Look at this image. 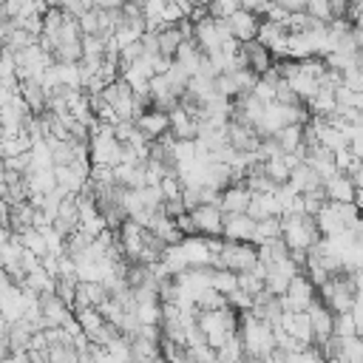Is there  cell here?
Masks as SVG:
<instances>
[{
	"label": "cell",
	"instance_id": "8992f818",
	"mask_svg": "<svg viewBox=\"0 0 363 363\" xmlns=\"http://www.w3.org/2000/svg\"><path fill=\"white\" fill-rule=\"evenodd\" d=\"M199 128H201V116L193 113L184 102H179V105L170 108V133L176 139H196L199 136Z\"/></svg>",
	"mask_w": 363,
	"mask_h": 363
},
{
	"label": "cell",
	"instance_id": "7c38bea8",
	"mask_svg": "<svg viewBox=\"0 0 363 363\" xmlns=\"http://www.w3.org/2000/svg\"><path fill=\"white\" fill-rule=\"evenodd\" d=\"M241 54H244V60H247V68H252L255 74H267V71L275 65V54H272L258 37L241 43Z\"/></svg>",
	"mask_w": 363,
	"mask_h": 363
},
{
	"label": "cell",
	"instance_id": "30bf717a",
	"mask_svg": "<svg viewBox=\"0 0 363 363\" xmlns=\"http://www.w3.org/2000/svg\"><path fill=\"white\" fill-rule=\"evenodd\" d=\"M196 224H199V233L201 235H224V210L221 204H199L190 210Z\"/></svg>",
	"mask_w": 363,
	"mask_h": 363
},
{
	"label": "cell",
	"instance_id": "8fae6325",
	"mask_svg": "<svg viewBox=\"0 0 363 363\" xmlns=\"http://www.w3.org/2000/svg\"><path fill=\"white\" fill-rule=\"evenodd\" d=\"M261 14L258 11H250V9H238L233 17H227V23H230V28H233V37L238 40V43H247V40H255L258 37V28H261Z\"/></svg>",
	"mask_w": 363,
	"mask_h": 363
},
{
	"label": "cell",
	"instance_id": "2e32d148",
	"mask_svg": "<svg viewBox=\"0 0 363 363\" xmlns=\"http://www.w3.org/2000/svg\"><path fill=\"white\" fill-rule=\"evenodd\" d=\"M323 187H326L329 201H354V196H357V184L352 182L349 173H340V170L335 176H329L323 182Z\"/></svg>",
	"mask_w": 363,
	"mask_h": 363
},
{
	"label": "cell",
	"instance_id": "277c9868",
	"mask_svg": "<svg viewBox=\"0 0 363 363\" xmlns=\"http://www.w3.org/2000/svg\"><path fill=\"white\" fill-rule=\"evenodd\" d=\"M315 298H318V286L309 281L306 272H298V275L289 281V289L281 295L284 309H292V312H306Z\"/></svg>",
	"mask_w": 363,
	"mask_h": 363
},
{
	"label": "cell",
	"instance_id": "44dd1931",
	"mask_svg": "<svg viewBox=\"0 0 363 363\" xmlns=\"http://www.w3.org/2000/svg\"><path fill=\"white\" fill-rule=\"evenodd\" d=\"M23 286L31 289V292H37V295H43V292H54V289H57V275L48 272V269L40 264V267H34V269L26 272V284H23Z\"/></svg>",
	"mask_w": 363,
	"mask_h": 363
},
{
	"label": "cell",
	"instance_id": "603a6c76",
	"mask_svg": "<svg viewBox=\"0 0 363 363\" xmlns=\"http://www.w3.org/2000/svg\"><path fill=\"white\" fill-rule=\"evenodd\" d=\"M238 289H244V292H250V295L255 298L258 292L267 289V278H264L261 272H255V267L241 269V272H238Z\"/></svg>",
	"mask_w": 363,
	"mask_h": 363
},
{
	"label": "cell",
	"instance_id": "5bb4252c",
	"mask_svg": "<svg viewBox=\"0 0 363 363\" xmlns=\"http://www.w3.org/2000/svg\"><path fill=\"white\" fill-rule=\"evenodd\" d=\"M182 247H184V255H187L190 267H207V264H213V250H210L207 235H201V233L184 235L182 238Z\"/></svg>",
	"mask_w": 363,
	"mask_h": 363
},
{
	"label": "cell",
	"instance_id": "9a60e30c",
	"mask_svg": "<svg viewBox=\"0 0 363 363\" xmlns=\"http://www.w3.org/2000/svg\"><path fill=\"white\" fill-rule=\"evenodd\" d=\"M252 190L247 187V182H233L230 187L221 190V210L224 213H244L250 207Z\"/></svg>",
	"mask_w": 363,
	"mask_h": 363
},
{
	"label": "cell",
	"instance_id": "7402d4cb",
	"mask_svg": "<svg viewBox=\"0 0 363 363\" xmlns=\"http://www.w3.org/2000/svg\"><path fill=\"white\" fill-rule=\"evenodd\" d=\"M162 261L167 264V269H170L173 275H182L184 269H190V261H187V255H184L182 241L167 244V247H164V252H162Z\"/></svg>",
	"mask_w": 363,
	"mask_h": 363
},
{
	"label": "cell",
	"instance_id": "ba28073f",
	"mask_svg": "<svg viewBox=\"0 0 363 363\" xmlns=\"http://www.w3.org/2000/svg\"><path fill=\"white\" fill-rule=\"evenodd\" d=\"M261 139H264V136L258 133L255 125L230 116V122H227V142H230L233 147H238V150H258V147H261Z\"/></svg>",
	"mask_w": 363,
	"mask_h": 363
},
{
	"label": "cell",
	"instance_id": "e0dca14e",
	"mask_svg": "<svg viewBox=\"0 0 363 363\" xmlns=\"http://www.w3.org/2000/svg\"><path fill=\"white\" fill-rule=\"evenodd\" d=\"M272 136L278 139V145H281V150H284V153L306 150V125L292 122V125H284L281 130H275Z\"/></svg>",
	"mask_w": 363,
	"mask_h": 363
},
{
	"label": "cell",
	"instance_id": "3957f363",
	"mask_svg": "<svg viewBox=\"0 0 363 363\" xmlns=\"http://www.w3.org/2000/svg\"><path fill=\"white\" fill-rule=\"evenodd\" d=\"M258 261V244L255 241H224L221 252L213 258V267H227V269H250Z\"/></svg>",
	"mask_w": 363,
	"mask_h": 363
},
{
	"label": "cell",
	"instance_id": "f1b7e54d",
	"mask_svg": "<svg viewBox=\"0 0 363 363\" xmlns=\"http://www.w3.org/2000/svg\"><path fill=\"white\" fill-rule=\"evenodd\" d=\"M238 9H241V0H207V11L213 17H221V20L233 17Z\"/></svg>",
	"mask_w": 363,
	"mask_h": 363
},
{
	"label": "cell",
	"instance_id": "1f68e13d",
	"mask_svg": "<svg viewBox=\"0 0 363 363\" xmlns=\"http://www.w3.org/2000/svg\"><path fill=\"white\" fill-rule=\"evenodd\" d=\"M349 176H352V182H354L357 187H363V159H357V162L349 167Z\"/></svg>",
	"mask_w": 363,
	"mask_h": 363
},
{
	"label": "cell",
	"instance_id": "7a4b0ae2",
	"mask_svg": "<svg viewBox=\"0 0 363 363\" xmlns=\"http://www.w3.org/2000/svg\"><path fill=\"white\" fill-rule=\"evenodd\" d=\"M318 292H320V301H323L335 315H337V312H349V309H354V303H357V286H354L349 269L332 275Z\"/></svg>",
	"mask_w": 363,
	"mask_h": 363
},
{
	"label": "cell",
	"instance_id": "4316f807",
	"mask_svg": "<svg viewBox=\"0 0 363 363\" xmlns=\"http://www.w3.org/2000/svg\"><path fill=\"white\" fill-rule=\"evenodd\" d=\"M335 335H340V337H354V335H360V332H357V318H354L352 309L335 315Z\"/></svg>",
	"mask_w": 363,
	"mask_h": 363
},
{
	"label": "cell",
	"instance_id": "d4e9b609",
	"mask_svg": "<svg viewBox=\"0 0 363 363\" xmlns=\"http://www.w3.org/2000/svg\"><path fill=\"white\" fill-rule=\"evenodd\" d=\"M281 235V216H267V218H258V227H255V244H264V241H272Z\"/></svg>",
	"mask_w": 363,
	"mask_h": 363
},
{
	"label": "cell",
	"instance_id": "ac0fdd59",
	"mask_svg": "<svg viewBox=\"0 0 363 363\" xmlns=\"http://www.w3.org/2000/svg\"><path fill=\"white\" fill-rule=\"evenodd\" d=\"M247 213L252 218H267V216H281V201L275 196V190H264V193H252Z\"/></svg>",
	"mask_w": 363,
	"mask_h": 363
},
{
	"label": "cell",
	"instance_id": "6da1fadb",
	"mask_svg": "<svg viewBox=\"0 0 363 363\" xmlns=\"http://www.w3.org/2000/svg\"><path fill=\"white\" fill-rule=\"evenodd\" d=\"M281 235L289 250H309L320 238V227L309 213H289L281 216Z\"/></svg>",
	"mask_w": 363,
	"mask_h": 363
},
{
	"label": "cell",
	"instance_id": "83f0119b",
	"mask_svg": "<svg viewBox=\"0 0 363 363\" xmlns=\"http://www.w3.org/2000/svg\"><path fill=\"white\" fill-rule=\"evenodd\" d=\"M326 201H329V196H326V187H323V184L303 193V210H306L309 216H318V210H320Z\"/></svg>",
	"mask_w": 363,
	"mask_h": 363
},
{
	"label": "cell",
	"instance_id": "5b68a950",
	"mask_svg": "<svg viewBox=\"0 0 363 363\" xmlns=\"http://www.w3.org/2000/svg\"><path fill=\"white\" fill-rule=\"evenodd\" d=\"M136 125H139V130H142L150 142H156V139H162V136L170 133V111L150 105L147 111H142V113L136 116Z\"/></svg>",
	"mask_w": 363,
	"mask_h": 363
},
{
	"label": "cell",
	"instance_id": "cb8c5ba5",
	"mask_svg": "<svg viewBox=\"0 0 363 363\" xmlns=\"http://www.w3.org/2000/svg\"><path fill=\"white\" fill-rule=\"evenodd\" d=\"M213 286L224 295L235 292L238 289V272L235 269H227V267H213Z\"/></svg>",
	"mask_w": 363,
	"mask_h": 363
},
{
	"label": "cell",
	"instance_id": "4dcf8cb0",
	"mask_svg": "<svg viewBox=\"0 0 363 363\" xmlns=\"http://www.w3.org/2000/svg\"><path fill=\"white\" fill-rule=\"evenodd\" d=\"M176 224H179L182 235H196V233H199V224H196V218H193V213H190V210H184V213L176 218Z\"/></svg>",
	"mask_w": 363,
	"mask_h": 363
},
{
	"label": "cell",
	"instance_id": "484cf974",
	"mask_svg": "<svg viewBox=\"0 0 363 363\" xmlns=\"http://www.w3.org/2000/svg\"><path fill=\"white\" fill-rule=\"evenodd\" d=\"M264 170H267V176H269L275 184H284V182H289V173H292V167L284 162V156H272V159H264Z\"/></svg>",
	"mask_w": 363,
	"mask_h": 363
},
{
	"label": "cell",
	"instance_id": "52a82bcc",
	"mask_svg": "<svg viewBox=\"0 0 363 363\" xmlns=\"http://www.w3.org/2000/svg\"><path fill=\"white\" fill-rule=\"evenodd\" d=\"M309 320H312V332H315V346H320L323 340H329L332 335H335V312L320 301V295L309 303Z\"/></svg>",
	"mask_w": 363,
	"mask_h": 363
},
{
	"label": "cell",
	"instance_id": "4fadbf2b",
	"mask_svg": "<svg viewBox=\"0 0 363 363\" xmlns=\"http://www.w3.org/2000/svg\"><path fill=\"white\" fill-rule=\"evenodd\" d=\"M252 312H255L261 320H267V323L278 326L286 309H284V301H281V295H275V292L264 289V292H258V295H255V301H252Z\"/></svg>",
	"mask_w": 363,
	"mask_h": 363
},
{
	"label": "cell",
	"instance_id": "d590c367",
	"mask_svg": "<svg viewBox=\"0 0 363 363\" xmlns=\"http://www.w3.org/2000/svg\"><path fill=\"white\" fill-rule=\"evenodd\" d=\"M360 68H363V60H360Z\"/></svg>",
	"mask_w": 363,
	"mask_h": 363
},
{
	"label": "cell",
	"instance_id": "f546056e",
	"mask_svg": "<svg viewBox=\"0 0 363 363\" xmlns=\"http://www.w3.org/2000/svg\"><path fill=\"white\" fill-rule=\"evenodd\" d=\"M306 11H309L315 20H323V23L332 20V6H329V0H306Z\"/></svg>",
	"mask_w": 363,
	"mask_h": 363
},
{
	"label": "cell",
	"instance_id": "d6a6232c",
	"mask_svg": "<svg viewBox=\"0 0 363 363\" xmlns=\"http://www.w3.org/2000/svg\"><path fill=\"white\" fill-rule=\"evenodd\" d=\"M128 0H99V6H105V9H122Z\"/></svg>",
	"mask_w": 363,
	"mask_h": 363
},
{
	"label": "cell",
	"instance_id": "e575fe53",
	"mask_svg": "<svg viewBox=\"0 0 363 363\" xmlns=\"http://www.w3.org/2000/svg\"><path fill=\"white\" fill-rule=\"evenodd\" d=\"M354 204L360 207V213H363V187H357V196H354Z\"/></svg>",
	"mask_w": 363,
	"mask_h": 363
},
{
	"label": "cell",
	"instance_id": "d6986e66",
	"mask_svg": "<svg viewBox=\"0 0 363 363\" xmlns=\"http://www.w3.org/2000/svg\"><path fill=\"white\" fill-rule=\"evenodd\" d=\"M315 221H318V227H320V235H340V233H346V221L340 218V213H337V207L332 204V201H326L320 210H318V216H315Z\"/></svg>",
	"mask_w": 363,
	"mask_h": 363
},
{
	"label": "cell",
	"instance_id": "836d02e7",
	"mask_svg": "<svg viewBox=\"0 0 363 363\" xmlns=\"http://www.w3.org/2000/svg\"><path fill=\"white\" fill-rule=\"evenodd\" d=\"M176 3H179V6H184L187 17H190V11H193V6H196V3H193V0H176Z\"/></svg>",
	"mask_w": 363,
	"mask_h": 363
},
{
	"label": "cell",
	"instance_id": "9c48e42d",
	"mask_svg": "<svg viewBox=\"0 0 363 363\" xmlns=\"http://www.w3.org/2000/svg\"><path fill=\"white\" fill-rule=\"evenodd\" d=\"M258 218L244 213H224V238L227 241H255Z\"/></svg>",
	"mask_w": 363,
	"mask_h": 363
},
{
	"label": "cell",
	"instance_id": "ffe728a7",
	"mask_svg": "<svg viewBox=\"0 0 363 363\" xmlns=\"http://www.w3.org/2000/svg\"><path fill=\"white\" fill-rule=\"evenodd\" d=\"M289 184H292L295 190L306 193V190H312V187H320V184H323V179H320V173H318L309 162H301V164L289 173Z\"/></svg>",
	"mask_w": 363,
	"mask_h": 363
}]
</instances>
